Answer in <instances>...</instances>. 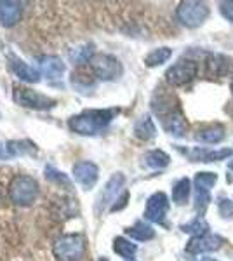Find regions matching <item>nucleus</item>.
I'll return each instance as SVG.
<instances>
[{
    "instance_id": "f257e3e1",
    "label": "nucleus",
    "mask_w": 233,
    "mask_h": 261,
    "mask_svg": "<svg viewBox=\"0 0 233 261\" xmlns=\"http://www.w3.org/2000/svg\"><path fill=\"white\" fill-rule=\"evenodd\" d=\"M117 110H86L80 115L71 117L68 127L82 136H94L113 120Z\"/></svg>"
},
{
    "instance_id": "f03ea898",
    "label": "nucleus",
    "mask_w": 233,
    "mask_h": 261,
    "mask_svg": "<svg viewBox=\"0 0 233 261\" xmlns=\"http://www.w3.org/2000/svg\"><path fill=\"white\" fill-rule=\"evenodd\" d=\"M58 261H79L86 254V239L80 233L61 235L53 246Z\"/></svg>"
},
{
    "instance_id": "7ed1b4c3",
    "label": "nucleus",
    "mask_w": 233,
    "mask_h": 261,
    "mask_svg": "<svg viewBox=\"0 0 233 261\" xmlns=\"http://www.w3.org/2000/svg\"><path fill=\"white\" fill-rule=\"evenodd\" d=\"M37 195H39V185H37V181L33 178H30V176L19 174L14 176V179L11 181L9 199L16 205H21V207L32 205L37 200Z\"/></svg>"
},
{
    "instance_id": "20e7f679",
    "label": "nucleus",
    "mask_w": 233,
    "mask_h": 261,
    "mask_svg": "<svg viewBox=\"0 0 233 261\" xmlns=\"http://www.w3.org/2000/svg\"><path fill=\"white\" fill-rule=\"evenodd\" d=\"M177 21L188 28H197L207 19L209 7L204 2H181L176 11Z\"/></svg>"
},
{
    "instance_id": "39448f33",
    "label": "nucleus",
    "mask_w": 233,
    "mask_h": 261,
    "mask_svg": "<svg viewBox=\"0 0 233 261\" xmlns=\"http://www.w3.org/2000/svg\"><path fill=\"white\" fill-rule=\"evenodd\" d=\"M91 68L101 81H115L122 75V65L110 54H96L91 60Z\"/></svg>"
},
{
    "instance_id": "423d86ee",
    "label": "nucleus",
    "mask_w": 233,
    "mask_h": 261,
    "mask_svg": "<svg viewBox=\"0 0 233 261\" xmlns=\"http://www.w3.org/2000/svg\"><path fill=\"white\" fill-rule=\"evenodd\" d=\"M14 101L21 107H27V108H33V110H49L56 105V101L53 98H47V96L40 94L37 91H32L28 87H14Z\"/></svg>"
},
{
    "instance_id": "0eeeda50",
    "label": "nucleus",
    "mask_w": 233,
    "mask_h": 261,
    "mask_svg": "<svg viewBox=\"0 0 233 261\" xmlns=\"http://www.w3.org/2000/svg\"><path fill=\"white\" fill-rule=\"evenodd\" d=\"M195 75H197V63L181 60L167 70L165 79L171 86H185V84L193 81Z\"/></svg>"
},
{
    "instance_id": "6e6552de",
    "label": "nucleus",
    "mask_w": 233,
    "mask_h": 261,
    "mask_svg": "<svg viewBox=\"0 0 233 261\" xmlns=\"http://www.w3.org/2000/svg\"><path fill=\"white\" fill-rule=\"evenodd\" d=\"M169 211V200L164 192H157L148 199L145 218L151 223H164L165 214Z\"/></svg>"
},
{
    "instance_id": "1a4fd4ad",
    "label": "nucleus",
    "mask_w": 233,
    "mask_h": 261,
    "mask_svg": "<svg viewBox=\"0 0 233 261\" xmlns=\"http://www.w3.org/2000/svg\"><path fill=\"white\" fill-rule=\"evenodd\" d=\"M124 183H125V178H124V174H120V172L113 174L112 178L108 179L107 187L103 188V193H101L99 199H97V205H96L97 213L103 211L110 202L117 200V195H118V192H120V188L124 187Z\"/></svg>"
},
{
    "instance_id": "9d476101",
    "label": "nucleus",
    "mask_w": 233,
    "mask_h": 261,
    "mask_svg": "<svg viewBox=\"0 0 233 261\" xmlns=\"http://www.w3.org/2000/svg\"><path fill=\"white\" fill-rule=\"evenodd\" d=\"M97 176H99V169H97L96 164L89 162V161H82L77 162L73 166V178L77 183L82 185L84 188H92L97 181Z\"/></svg>"
},
{
    "instance_id": "9b49d317",
    "label": "nucleus",
    "mask_w": 233,
    "mask_h": 261,
    "mask_svg": "<svg viewBox=\"0 0 233 261\" xmlns=\"http://www.w3.org/2000/svg\"><path fill=\"white\" fill-rule=\"evenodd\" d=\"M221 242L223 239L218 237V235H202V237H193L192 241L188 242L186 246V251L190 254H200V252H211V251H216L221 247Z\"/></svg>"
},
{
    "instance_id": "f8f14e48",
    "label": "nucleus",
    "mask_w": 233,
    "mask_h": 261,
    "mask_svg": "<svg viewBox=\"0 0 233 261\" xmlns=\"http://www.w3.org/2000/svg\"><path fill=\"white\" fill-rule=\"evenodd\" d=\"M151 108H153V112L160 117V120H162L164 117H167L169 113L179 110L176 96L169 94V92H159L153 98V101H151Z\"/></svg>"
},
{
    "instance_id": "ddd939ff",
    "label": "nucleus",
    "mask_w": 233,
    "mask_h": 261,
    "mask_svg": "<svg viewBox=\"0 0 233 261\" xmlns=\"http://www.w3.org/2000/svg\"><path fill=\"white\" fill-rule=\"evenodd\" d=\"M40 71L49 81H59L65 73V63L58 56H42L39 60Z\"/></svg>"
},
{
    "instance_id": "4468645a",
    "label": "nucleus",
    "mask_w": 233,
    "mask_h": 261,
    "mask_svg": "<svg viewBox=\"0 0 233 261\" xmlns=\"http://www.w3.org/2000/svg\"><path fill=\"white\" fill-rule=\"evenodd\" d=\"M21 12H23V6L19 2H0V24L6 28L14 27L21 18Z\"/></svg>"
},
{
    "instance_id": "2eb2a0df",
    "label": "nucleus",
    "mask_w": 233,
    "mask_h": 261,
    "mask_svg": "<svg viewBox=\"0 0 233 261\" xmlns=\"http://www.w3.org/2000/svg\"><path fill=\"white\" fill-rule=\"evenodd\" d=\"M205 66H207V73L211 77H221V75H226L228 70L233 66V60L226 56H221V54H211L207 58Z\"/></svg>"
},
{
    "instance_id": "dca6fc26",
    "label": "nucleus",
    "mask_w": 233,
    "mask_h": 261,
    "mask_svg": "<svg viewBox=\"0 0 233 261\" xmlns=\"http://www.w3.org/2000/svg\"><path fill=\"white\" fill-rule=\"evenodd\" d=\"M162 122H164L165 130L171 133V134H174V136H185L186 130H188V122H186L183 113H181L179 110L169 113L167 117H164Z\"/></svg>"
},
{
    "instance_id": "f3484780",
    "label": "nucleus",
    "mask_w": 233,
    "mask_h": 261,
    "mask_svg": "<svg viewBox=\"0 0 233 261\" xmlns=\"http://www.w3.org/2000/svg\"><path fill=\"white\" fill-rule=\"evenodd\" d=\"M11 68H12V71H14V73L21 79V81H24V82L37 84V82L40 81V71H39V70H35L33 66L27 65V63L21 61V60H12Z\"/></svg>"
},
{
    "instance_id": "a211bd4d",
    "label": "nucleus",
    "mask_w": 233,
    "mask_h": 261,
    "mask_svg": "<svg viewBox=\"0 0 233 261\" xmlns=\"http://www.w3.org/2000/svg\"><path fill=\"white\" fill-rule=\"evenodd\" d=\"M224 138V129L221 125L213 124V125H207V127L200 129L197 133V140L198 141H204L209 143V145H214V143H219Z\"/></svg>"
},
{
    "instance_id": "6ab92c4d",
    "label": "nucleus",
    "mask_w": 233,
    "mask_h": 261,
    "mask_svg": "<svg viewBox=\"0 0 233 261\" xmlns=\"http://www.w3.org/2000/svg\"><path fill=\"white\" fill-rule=\"evenodd\" d=\"M125 233L129 235V237H133L134 241L145 242V241H150V239H153L155 230L151 228L150 225H146L145 221H138L134 226L127 228V230H125Z\"/></svg>"
},
{
    "instance_id": "aec40b11",
    "label": "nucleus",
    "mask_w": 233,
    "mask_h": 261,
    "mask_svg": "<svg viewBox=\"0 0 233 261\" xmlns=\"http://www.w3.org/2000/svg\"><path fill=\"white\" fill-rule=\"evenodd\" d=\"M143 161H145V166L150 167V169H162V167L169 166L171 159H169V155L162 150H151L145 155Z\"/></svg>"
},
{
    "instance_id": "412c9836",
    "label": "nucleus",
    "mask_w": 233,
    "mask_h": 261,
    "mask_svg": "<svg viewBox=\"0 0 233 261\" xmlns=\"http://www.w3.org/2000/svg\"><path fill=\"white\" fill-rule=\"evenodd\" d=\"M155 133H157L155 124L148 115L141 117V119L136 122V125H134V134H136L139 140H145V141L151 140V138L155 136Z\"/></svg>"
},
{
    "instance_id": "4be33fe9",
    "label": "nucleus",
    "mask_w": 233,
    "mask_h": 261,
    "mask_svg": "<svg viewBox=\"0 0 233 261\" xmlns=\"http://www.w3.org/2000/svg\"><path fill=\"white\" fill-rule=\"evenodd\" d=\"M68 56H70V61H73L75 65H84V63L91 61L96 54L91 44H84V45H79V47L71 49Z\"/></svg>"
},
{
    "instance_id": "5701e85b",
    "label": "nucleus",
    "mask_w": 233,
    "mask_h": 261,
    "mask_svg": "<svg viewBox=\"0 0 233 261\" xmlns=\"http://www.w3.org/2000/svg\"><path fill=\"white\" fill-rule=\"evenodd\" d=\"M136 249H138L136 244L129 242L124 237H117L115 241H113V251L125 259H133L134 254H136Z\"/></svg>"
},
{
    "instance_id": "b1692460",
    "label": "nucleus",
    "mask_w": 233,
    "mask_h": 261,
    "mask_svg": "<svg viewBox=\"0 0 233 261\" xmlns=\"http://www.w3.org/2000/svg\"><path fill=\"white\" fill-rule=\"evenodd\" d=\"M190 190H192V183H190L188 178L177 181L174 190H172V199H174L176 204H179V205L186 204V200H188V197H190Z\"/></svg>"
},
{
    "instance_id": "393cba45",
    "label": "nucleus",
    "mask_w": 233,
    "mask_h": 261,
    "mask_svg": "<svg viewBox=\"0 0 233 261\" xmlns=\"http://www.w3.org/2000/svg\"><path fill=\"white\" fill-rule=\"evenodd\" d=\"M171 54H172V50L169 47L155 49L145 58V63H146V66H159V65H162V63L167 61L169 58H171Z\"/></svg>"
},
{
    "instance_id": "a878e982",
    "label": "nucleus",
    "mask_w": 233,
    "mask_h": 261,
    "mask_svg": "<svg viewBox=\"0 0 233 261\" xmlns=\"http://www.w3.org/2000/svg\"><path fill=\"white\" fill-rule=\"evenodd\" d=\"M218 176L214 172H198L195 176V190H207L211 192V188L216 185Z\"/></svg>"
},
{
    "instance_id": "bb28decb",
    "label": "nucleus",
    "mask_w": 233,
    "mask_h": 261,
    "mask_svg": "<svg viewBox=\"0 0 233 261\" xmlns=\"http://www.w3.org/2000/svg\"><path fill=\"white\" fill-rule=\"evenodd\" d=\"M181 228H183V231H186V233H193L195 237H202V235L207 233V223L202 220V218H197V220H193L192 223H188V225H183Z\"/></svg>"
},
{
    "instance_id": "cd10ccee",
    "label": "nucleus",
    "mask_w": 233,
    "mask_h": 261,
    "mask_svg": "<svg viewBox=\"0 0 233 261\" xmlns=\"http://www.w3.org/2000/svg\"><path fill=\"white\" fill-rule=\"evenodd\" d=\"M9 151L11 155H24V153H33L35 151V145H32L30 141H9Z\"/></svg>"
},
{
    "instance_id": "c85d7f7f",
    "label": "nucleus",
    "mask_w": 233,
    "mask_h": 261,
    "mask_svg": "<svg viewBox=\"0 0 233 261\" xmlns=\"http://www.w3.org/2000/svg\"><path fill=\"white\" fill-rule=\"evenodd\" d=\"M45 178L50 179V181H54V183H58V185H65V187H70V185H71V183H70V179L66 178L65 172L54 169L53 166H47V167H45Z\"/></svg>"
},
{
    "instance_id": "c756f323",
    "label": "nucleus",
    "mask_w": 233,
    "mask_h": 261,
    "mask_svg": "<svg viewBox=\"0 0 233 261\" xmlns=\"http://www.w3.org/2000/svg\"><path fill=\"white\" fill-rule=\"evenodd\" d=\"M211 200V193L207 190H195V207L198 213H204Z\"/></svg>"
},
{
    "instance_id": "7c9ffc66",
    "label": "nucleus",
    "mask_w": 233,
    "mask_h": 261,
    "mask_svg": "<svg viewBox=\"0 0 233 261\" xmlns=\"http://www.w3.org/2000/svg\"><path fill=\"white\" fill-rule=\"evenodd\" d=\"M219 213H221L223 218H231L233 216V202L223 199L219 202Z\"/></svg>"
},
{
    "instance_id": "2f4dec72",
    "label": "nucleus",
    "mask_w": 233,
    "mask_h": 261,
    "mask_svg": "<svg viewBox=\"0 0 233 261\" xmlns=\"http://www.w3.org/2000/svg\"><path fill=\"white\" fill-rule=\"evenodd\" d=\"M219 6H221V14L233 23V2H221Z\"/></svg>"
},
{
    "instance_id": "473e14b6",
    "label": "nucleus",
    "mask_w": 233,
    "mask_h": 261,
    "mask_svg": "<svg viewBox=\"0 0 233 261\" xmlns=\"http://www.w3.org/2000/svg\"><path fill=\"white\" fill-rule=\"evenodd\" d=\"M127 199H129V193H127V192H124V193H122V199H117V200H115V202H118V204L112 205V211L115 213V211H120L122 207H125V204H127Z\"/></svg>"
},
{
    "instance_id": "72a5a7b5",
    "label": "nucleus",
    "mask_w": 233,
    "mask_h": 261,
    "mask_svg": "<svg viewBox=\"0 0 233 261\" xmlns=\"http://www.w3.org/2000/svg\"><path fill=\"white\" fill-rule=\"evenodd\" d=\"M202 261H216V259H211V258H204Z\"/></svg>"
},
{
    "instance_id": "f704fd0d",
    "label": "nucleus",
    "mask_w": 233,
    "mask_h": 261,
    "mask_svg": "<svg viewBox=\"0 0 233 261\" xmlns=\"http://www.w3.org/2000/svg\"><path fill=\"white\" fill-rule=\"evenodd\" d=\"M230 169H231V171H233V161H231V162H230Z\"/></svg>"
},
{
    "instance_id": "c9c22d12",
    "label": "nucleus",
    "mask_w": 233,
    "mask_h": 261,
    "mask_svg": "<svg viewBox=\"0 0 233 261\" xmlns=\"http://www.w3.org/2000/svg\"><path fill=\"white\" fill-rule=\"evenodd\" d=\"M99 261H108V259H107V258H101Z\"/></svg>"
},
{
    "instance_id": "e433bc0d",
    "label": "nucleus",
    "mask_w": 233,
    "mask_h": 261,
    "mask_svg": "<svg viewBox=\"0 0 233 261\" xmlns=\"http://www.w3.org/2000/svg\"><path fill=\"white\" fill-rule=\"evenodd\" d=\"M231 92H233V81H231Z\"/></svg>"
},
{
    "instance_id": "4c0bfd02",
    "label": "nucleus",
    "mask_w": 233,
    "mask_h": 261,
    "mask_svg": "<svg viewBox=\"0 0 233 261\" xmlns=\"http://www.w3.org/2000/svg\"><path fill=\"white\" fill-rule=\"evenodd\" d=\"M131 261H133V259H131Z\"/></svg>"
}]
</instances>
